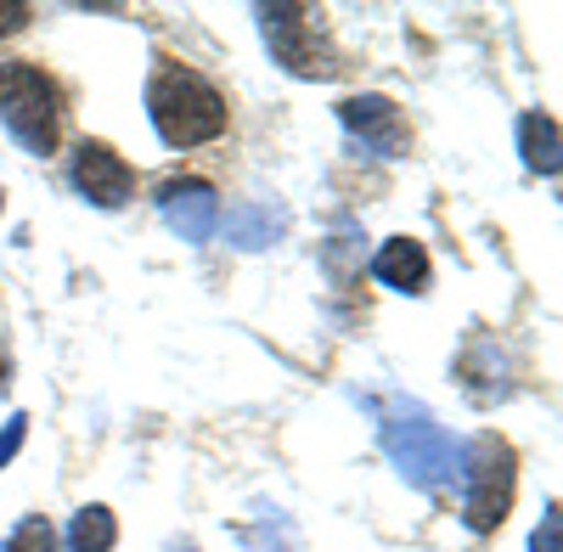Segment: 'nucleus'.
Listing matches in <instances>:
<instances>
[{
	"label": "nucleus",
	"instance_id": "nucleus-1",
	"mask_svg": "<svg viewBox=\"0 0 563 552\" xmlns=\"http://www.w3.org/2000/svg\"><path fill=\"white\" fill-rule=\"evenodd\" d=\"M378 434H384L389 463H395L417 490H445V485L462 474V445L429 418V406L389 400V406L378 411Z\"/></svg>",
	"mask_w": 563,
	"mask_h": 552
},
{
	"label": "nucleus",
	"instance_id": "nucleus-2",
	"mask_svg": "<svg viewBox=\"0 0 563 552\" xmlns=\"http://www.w3.org/2000/svg\"><path fill=\"white\" fill-rule=\"evenodd\" d=\"M147 119L169 147H203L225 130V97L192 68H158L147 79Z\"/></svg>",
	"mask_w": 563,
	"mask_h": 552
},
{
	"label": "nucleus",
	"instance_id": "nucleus-3",
	"mask_svg": "<svg viewBox=\"0 0 563 552\" xmlns=\"http://www.w3.org/2000/svg\"><path fill=\"white\" fill-rule=\"evenodd\" d=\"M462 519L467 530H496L512 508V490H519V456H512L507 440L479 434L462 445Z\"/></svg>",
	"mask_w": 563,
	"mask_h": 552
},
{
	"label": "nucleus",
	"instance_id": "nucleus-4",
	"mask_svg": "<svg viewBox=\"0 0 563 552\" xmlns=\"http://www.w3.org/2000/svg\"><path fill=\"white\" fill-rule=\"evenodd\" d=\"M57 119L63 97L34 63H0V124L12 130V142L23 153H52L57 147Z\"/></svg>",
	"mask_w": 563,
	"mask_h": 552
},
{
	"label": "nucleus",
	"instance_id": "nucleus-5",
	"mask_svg": "<svg viewBox=\"0 0 563 552\" xmlns=\"http://www.w3.org/2000/svg\"><path fill=\"white\" fill-rule=\"evenodd\" d=\"M260 34L271 45V57L288 74H299V79H333L344 68L333 45L316 34L305 7H260Z\"/></svg>",
	"mask_w": 563,
	"mask_h": 552
},
{
	"label": "nucleus",
	"instance_id": "nucleus-6",
	"mask_svg": "<svg viewBox=\"0 0 563 552\" xmlns=\"http://www.w3.org/2000/svg\"><path fill=\"white\" fill-rule=\"evenodd\" d=\"M68 175H74L79 198H90L97 209H124L135 198V169L108 142H79L68 158Z\"/></svg>",
	"mask_w": 563,
	"mask_h": 552
},
{
	"label": "nucleus",
	"instance_id": "nucleus-7",
	"mask_svg": "<svg viewBox=\"0 0 563 552\" xmlns=\"http://www.w3.org/2000/svg\"><path fill=\"white\" fill-rule=\"evenodd\" d=\"M158 209H164V225L180 243H209L220 232V198H214L209 180H164Z\"/></svg>",
	"mask_w": 563,
	"mask_h": 552
},
{
	"label": "nucleus",
	"instance_id": "nucleus-8",
	"mask_svg": "<svg viewBox=\"0 0 563 552\" xmlns=\"http://www.w3.org/2000/svg\"><path fill=\"white\" fill-rule=\"evenodd\" d=\"M339 119H344V130L366 153H378V158H400L406 153V119H400V108L389 97H350V102H339Z\"/></svg>",
	"mask_w": 563,
	"mask_h": 552
},
{
	"label": "nucleus",
	"instance_id": "nucleus-9",
	"mask_svg": "<svg viewBox=\"0 0 563 552\" xmlns=\"http://www.w3.org/2000/svg\"><path fill=\"white\" fill-rule=\"evenodd\" d=\"M372 271H378V283H389L400 294H429V276H434L429 249H422L417 238H389L378 249V260H372Z\"/></svg>",
	"mask_w": 563,
	"mask_h": 552
},
{
	"label": "nucleus",
	"instance_id": "nucleus-10",
	"mask_svg": "<svg viewBox=\"0 0 563 552\" xmlns=\"http://www.w3.org/2000/svg\"><path fill=\"white\" fill-rule=\"evenodd\" d=\"M282 232H288V214H282V209H265V203L225 209V238L238 249H271Z\"/></svg>",
	"mask_w": 563,
	"mask_h": 552
},
{
	"label": "nucleus",
	"instance_id": "nucleus-11",
	"mask_svg": "<svg viewBox=\"0 0 563 552\" xmlns=\"http://www.w3.org/2000/svg\"><path fill=\"white\" fill-rule=\"evenodd\" d=\"M519 147H525V164L541 169V175H558V124L547 113H525L519 119Z\"/></svg>",
	"mask_w": 563,
	"mask_h": 552
},
{
	"label": "nucleus",
	"instance_id": "nucleus-12",
	"mask_svg": "<svg viewBox=\"0 0 563 552\" xmlns=\"http://www.w3.org/2000/svg\"><path fill=\"white\" fill-rule=\"evenodd\" d=\"M119 541V519L108 508H79L68 525V552H113Z\"/></svg>",
	"mask_w": 563,
	"mask_h": 552
},
{
	"label": "nucleus",
	"instance_id": "nucleus-13",
	"mask_svg": "<svg viewBox=\"0 0 563 552\" xmlns=\"http://www.w3.org/2000/svg\"><path fill=\"white\" fill-rule=\"evenodd\" d=\"M0 552H57V530H52V519H45V514L18 519V530L7 536V547H0Z\"/></svg>",
	"mask_w": 563,
	"mask_h": 552
},
{
	"label": "nucleus",
	"instance_id": "nucleus-14",
	"mask_svg": "<svg viewBox=\"0 0 563 552\" xmlns=\"http://www.w3.org/2000/svg\"><path fill=\"white\" fill-rule=\"evenodd\" d=\"M530 552H563V547H558V508L541 514V530L530 536Z\"/></svg>",
	"mask_w": 563,
	"mask_h": 552
},
{
	"label": "nucleus",
	"instance_id": "nucleus-15",
	"mask_svg": "<svg viewBox=\"0 0 563 552\" xmlns=\"http://www.w3.org/2000/svg\"><path fill=\"white\" fill-rule=\"evenodd\" d=\"M23 434H29V418H12L7 429H0V468H7V463H12V456H18V445H23Z\"/></svg>",
	"mask_w": 563,
	"mask_h": 552
},
{
	"label": "nucleus",
	"instance_id": "nucleus-16",
	"mask_svg": "<svg viewBox=\"0 0 563 552\" xmlns=\"http://www.w3.org/2000/svg\"><path fill=\"white\" fill-rule=\"evenodd\" d=\"M29 23V7L23 0H7V7H0V34H18Z\"/></svg>",
	"mask_w": 563,
	"mask_h": 552
},
{
	"label": "nucleus",
	"instance_id": "nucleus-17",
	"mask_svg": "<svg viewBox=\"0 0 563 552\" xmlns=\"http://www.w3.org/2000/svg\"><path fill=\"white\" fill-rule=\"evenodd\" d=\"M0 384H7V361H0Z\"/></svg>",
	"mask_w": 563,
	"mask_h": 552
}]
</instances>
